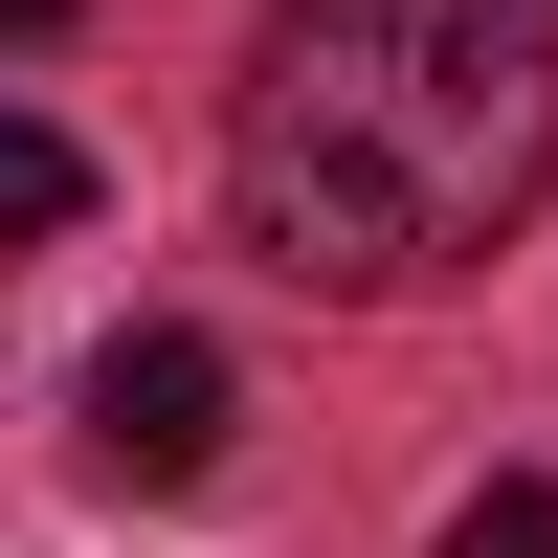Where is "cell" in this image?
Masks as SVG:
<instances>
[{"instance_id": "cell-1", "label": "cell", "mask_w": 558, "mask_h": 558, "mask_svg": "<svg viewBox=\"0 0 558 558\" xmlns=\"http://www.w3.org/2000/svg\"><path fill=\"white\" fill-rule=\"evenodd\" d=\"M223 179H246L268 268L425 291V268L536 223V179H558V23L536 0H268Z\"/></svg>"}, {"instance_id": "cell-2", "label": "cell", "mask_w": 558, "mask_h": 558, "mask_svg": "<svg viewBox=\"0 0 558 558\" xmlns=\"http://www.w3.org/2000/svg\"><path fill=\"white\" fill-rule=\"evenodd\" d=\"M223 425H246L223 336H112V357H89V470H134V492H202V470H223Z\"/></svg>"}, {"instance_id": "cell-3", "label": "cell", "mask_w": 558, "mask_h": 558, "mask_svg": "<svg viewBox=\"0 0 558 558\" xmlns=\"http://www.w3.org/2000/svg\"><path fill=\"white\" fill-rule=\"evenodd\" d=\"M68 223H89V157L45 112H0V246H68Z\"/></svg>"}, {"instance_id": "cell-4", "label": "cell", "mask_w": 558, "mask_h": 558, "mask_svg": "<svg viewBox=\"0 0 558 558\" xmlns=\"http://www.w3.org/2000/svg\"><path fill=\"white\" fill-rule=\"evenodd\" d=\"M447 558H558V470H492L470 514H447Z\"/></svg>"}, {"instance_id": "cell-5", "label": "cell", "mask_w": 558, "mask_h": 558, "mask_svg": "<svg viewBox=\"0 0 558 558\" xmlns=\"http://www.w3.org/2000/svg\"><path fill=\"white\" fill-rule=\"evenodd\" d=\"M45 23H68V0H0V45H45Z\"/></svg>"}]
</instances>
